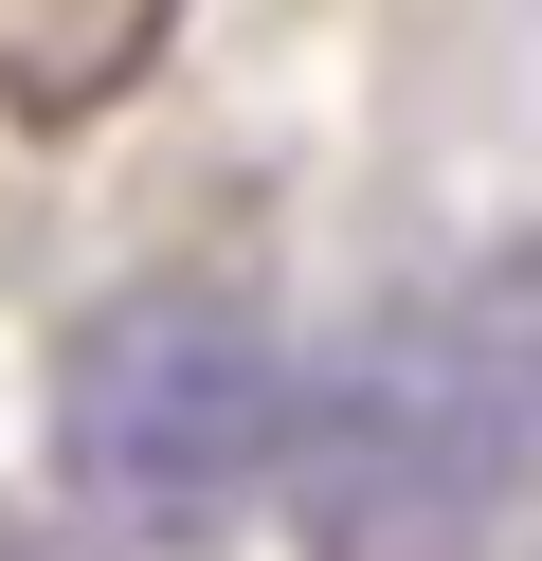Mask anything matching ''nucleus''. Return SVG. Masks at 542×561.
<instances>
[{
    "instance_id": "nucleus-1",
    "label": "nucleus",
    "mask_w": 542,
    "mask_h": 561,
    "mask_svg": "<svg viewBox=\"0 0 542 561\" xmlns=\"http://www.w3.org/2000/svg\"><path fill=\"white\" fill-rule=\"evenodd\" d=\"M55 453H72V489L108 525L181 543V525H217L289 453V363H272V327L235 290H127L55 363Z\"/></svg>"
},
{
    "instance_id": "nucleus-2",
    "label": "nucleus",
    "mask_w": 542,
    "mask_h": 561,
    "mask_svg": "<svg viewBox=\"0 0 542 561\" xmlns=\"http://www.w3.org/2000/svg\"><path fill=\"white\" fill-rule=\"evenodd\" d=\"M506 489H524V416H506L470 308L380 327L344 380L289 399V507L325 561H470Z\"/></svg>"
},
{
    "instance_id": "nucleus-3",
    "label": "nucleus",
    "mask_w": 542,
    "mask_h": 561,
    "mask_svg": "<svg viewBox=\"0 0 542 561\" xmlns=\"http://www.w3.org/2000/svg\"><path fill=\"white\" fill-rule=\"evenodd\" d=\"M181 0H0V110L19 127H91L108 91L163 55Z\"/></svg>"
}]
</instances>
